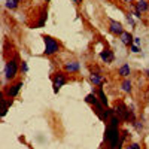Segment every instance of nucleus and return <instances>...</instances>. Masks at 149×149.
Returning <instances> with one entry per match:
<instances>
[{"label": "nucleus", "instance_id": "nucleus-1", "mask_svg": "<svg viewBox=\"0 0 149 149\" xmlns=\"http://www.w3.org/2000/svg\"><path fill=\"white\" fill-rule=\"evenodd\" d=\"M119 122L121 119L116 115H112L107 125H106V133H104V140L107 143L109 149H116L121 146V130H119Z\"/></svg>", "mask_w": 149, "mask_h": 149}, {"label": "nucleus", "instance_id": "nucleus-2", "mask_svg": "<svg viewBox=\"0 0 149 149\" xmlns=\"http://www.w3.org/2000/svg\"><path fill=\"white\" fill-rule=\"evenodd\" d=\"M18 72H21V60L18 54H14L12 57L8 58L6 64H5V78L8 81H15L18 76Z\"/></svg>", "mask_w": 149, "mask_h": 149}, {"label": "nucleus", "instance_id": "nucleus-3", "mask_svg": "<svg viewBox=\"0 0 149 149\" xmlns=\"http://www.w3.org/2000/svg\"><path fill=\"white\" fill-rule=\"evenodd\" d=\"M42 39H43V42H45V51H43V54H45L46 57L57 55V54L61 51V43H60L57 39H54L52 36L43 34Z\"/></svg>", "mask_w": 149, "mask_h": 149}, {"label": "nucleus", "instance_id": "nucleus-4", "mask_svg": "<svg viewBox=\"0 0 149 149\" xmlns=\"http://www.w3.org/2000/svg\"><path fill=\"white\" fill-rule=\"evenodd\" d=\"M52 86H54V93L58 94L60 88L64 86L69 82V73H66L64 70H58L55 73H52Z\"/></svg>", "mask_w": 149, "mask_h": 149}, {"label": "nucleus", "instance_id": "nucleus-5", "mask_svg": "<svg viewBox=\"0 0 149 149\" xmlns=\"http://www.w3.org/2000/svg\"><path fill=\"white\" fill-rule=\"evenodd\" d=\"M21 88H22V81L15 79V81H12L8 86H5V88H3V95L6 98H10V100H12V98H15L19 94Z\"/></svg>", "mask_w": 149, "mask_h": 149}, {"label": "nucleus", "instance_id": "nucleus-6", "mask_svg": "<svg viewBox=\"0 0 149 149\" xmlns=\"http://www.w3.org/2000/svg\"><path fill=\"white\" fill-rule=\"evenodd\" d=\"M113 112L115 115L121 119V121H125L128 122V106L124 103L122 100H116L113 104Z\"/></svg>", "mask_w": 149, "mask_h": 149}, {"label": "nucleus", "instance_id": "nucleus-7", "mask_svg": "<svg viewBox=\"0 0 149 149\" xmlns=\"http://www.w3.org/2000/svg\"><path fill=\"white\" fill-rule=\"evenodd\" d=\"M63 70L66 73H69V74H78L79 70H81V63H79V61H76V60H69V61H66V63H64Z\"/></svg>", "mask_w": 149, "mask_h": 149}, {"label": "nucleus", "instance_id": "nucleus-8", "mask_svg": "<svg viewBox=\"0 0 149 149\" xmlns=\"http://www.w3.org/2000/svg\"><path fill=\"white\" fill-rule=\"evenodd\" d=\"M107 30L110 34H113V36H121V33L124 31V26H122V22L116 21V19H109V26H107Z\"/></svg>", "mask_w": 149, "mask_h": 149}, {"label": "nucleus", "instance_id": "nucleus-9", "mask_svg": "<svg viewBox=\"0 0 149 149\" xmlns=\"http://www.w3.org/2000/svg\"><path fill=\"white\" fill-rule=\"evenodd\" d=\"M98 57H100V60L103 61V63H106V64H110V63L115 61V54H113V51H112L110 48L102 49L100 54H98Z\"/></svg>", "mask_w": 149, "mask_h": 149}, {"label": "nucleus", "instance_id": "nucleus-10", "mask_svg": "<svg viewBox=\"0 0 149 149\" xmlns=\"http://www.w3.org/2000/svg\"><path fill=\"white\" fill-rule=\"evenodd\" d=\"M116 73H118V76H119V78H122V79L130 78V74H131V67H130V64H128V63L121 64V66L118 67Z\"/></svg>", "mask_w": 149, "mask_h": 149}, {"label": "nucleus", "instance_id": "nucleus-11", "mask_svg": "<svg viewBox=\"0 0 149 149\" xmlns=\"http://www.w3.org/2000/svg\"><path fill=\"white\" fill-rule=\"evenodd\" d=\"M119 40H121V43L122 45H125V46H131L133 45V40H134V36L130 33V31H125L124 30L122 33H121V36H119Z\"/></svg>", "mask_w": 149, "mask_h": 149}, {"label": "nucleus", "instance_id": "nucleus-12", "mask_svg": "<svg viewBox=\"0 0 149 149\" xmlns=\"http://www.w3.org/2000/svg\"><path fill=\"white\" fill-rule=\"evenodd\" d=\"M104 76L103 74H98V73H90V82L94 85V86H103V84H104Z\"/></svg>", "mask_w": 149, "mask_h": 149}, {"label": "nucleus", "instance_id": "nucleus-13", "mask_svg": "<svg viewBox=\"0 0 149 149\" xmlns=\"http://www.w3.org/2000/svg\"><path fill=\"white\" fill-rule=\"evenodd\" d=\"M134 6L137 10L142 12V15H145L149 12V0H137V2L134 3Z\"/></svg>", "mask_w": 149, "mask_h": 149}, {"label": "nucleus", "instance_id": "nucleus-14", "mask_svg": "<svg viewBox=\"0 0 149 149\" xmlns=\"http://www.w3.org/2000/svg\"><path fill=\"white\" fill-rule=\"evenodd\" d=\"M119 86H121V91L125 93V94H130V93L133 91V82L130 81V78L122 79L121 84H119Z\"/></svg>", "mask_w": 149, "mask_h": 149}, {"label": "nucleus", "instance_id": "nucleus-15", "mask_svg": "<svg viewBox=\"0 0 149 149\" xmlns=\"http://www.w3.org/2000/svg\"><path fill=\"white\" fill-rule=\"evenodd\" d=\"M19 3H21V0H6V2H5V8L8 10H17L19 8Z\"/></svg>", "mask_w": 149, "mask_h": 149}, {"label": "nucleus", "instance_id": "nucleus-16", "mask_svg": "<svg viewBox=\"0 0 149 149\" xmlns=\"http://www.w3.org/2000/svg\"><path fill=\"white\" fill-rule=\"evenodd\" d=\"M95 93H97V97H98V100H100V103H103L107 107V97H106V94L103 91V86H98Z\"/></svg>", "mask_w": 149, "mask_h": 149}, {"label": "nucleus", "instance_id": "nucleus-17", "mask_svg": "<svg viewBox=\"0 0 149 149\" xmlns=\"http://www.w3.org/2000/svg\"><path fill=\"white\" fill-rule=\"evenodd\" d=\"M100 100H98V97H97V93H90L88 95L85 97V103H88L91 106H94L95 103H98Z\"/></svg>", "mask_w": 149, "mask_h": 149}, {"label": "nucleus", "instance_id": "nucleus-18", "mask_svg": "<svg viewBox=\"0 0 149 149\" xmlns=\"http://www.w3.org/2000/svg\"><path fill=\"white\" fill-rule=\"evenodd\" d=\"M2 102H3V110H2V116H5V115L8 113V110H9V106L12 104V100H10V98H6V97L3 95Z\"/></svg>", "mask_w": 149, "mask_h": 149}, {"label": "nucleus", "instance_id": "nucleus-19", "mask_svg": "<svg viewBox=\"0 0 149 149\" xmlns=\"http://www.w3.org/2000/svg\"><path fill=\"white\" fill-rule=\"evenodd\" d=\"M125 18H127V21H128V24L133 27V29H136V21H134V18H133V14L131 12H127L125 14Z\"/></svg>", "mask_w": 149, "mask_h": 149}, {"label": "nucleus", "instance_id": "nucleus-20", "mask_svg": "<svg viewBox=\"0 0 149 149\" xmlns=\"http://www.w3.org/2000/svg\"><path fill=\"white\" fill-rule=\"evenodd\" d=\"M27 72H29V64L26 60H22L21 61V73H27Z\"/></svg>", "mask_w": 149, "mask_h": 149}, {"label": "nucleus", "instance_id": "nucleus-21", "mask_svg": "<svg viewBox=\"0 0 149 149\" xmlns=\"http://www.w3.org/2000/svg\"><path fill=\"white\" fill-rule=\"evenodd\" d=\"M127 149H142V146L137 142H133V143H128L127 145Z\"/></svg>", "mask_w": 149, "mask_h": 149}, {"label": "nucleus", "instance_id": "nucleus-22", "mask_svg": "<svg viewBox=\"0 0 149 149\" xmlns=\"http://www.w3.org/2000/svg\"><path fill=\"white\" fill-rule=\"evenodd\" d=\"M133 127L137 130V131H142V130H143V122H142V121H136V122L133 124Z\"/></svg>", "mask_w": 149, "mask_h": 149}, {"label": "nucleus", "instance_id": "nucleus-23", "mask_svg": "<svg viewBox=\"0 0 149 149\" xmlns=\"http://www.w3.org/2000/svg\"><path fill=\"white\" fill-rule=\"evenodd\" d=\"M130 51H131L133 54H139L142 49H140V46H137V45H134V43H133V45L130 46Z\"/></svg>", "mask_w": 149, "mask_h": 149}, {"label": "nucleus", "instance_id": "nucleus-24", "mask_svg": "<svg viewBox=\"0 0 149 149\" xmlns=\"http://www.w3.org/2000/svg\"><path fill=\"white\" fill-rule=\"evenodd\" d=\"M133 15H134L136 18H137V19H142V17H143V15H142V12L136 9V6H134V10H133Z\"/></svg>", "mask_w": 149, "mask_h": 149}, {"label": "nucleus", "instance_id": "nucleus-25", "mask_svg": "<svg viewBox=\"0 0 149 149\" xmlns=\"http://www.w3.org/2000/svg\"><path fill=\"white\" fill-rule=\"evenodd\" d=\"M133 43H134V45H137V46H140L142 39H140V37H136V36H134V40H133Z\"/></svg>", "mask_w": 149, "mask_h": 149}, {"label": "nucleus", "instance_id": "nucleus-26", "mask_svg": "<svg viewBox=\"0 0 149 149\" xmlns=\"http://www.w3.org/2000/svg\"><path fill=\"white\" fill-rule=\"evenodd\" d=\"M72 2H73L74 5H76V6H81V5L84 3V0H72Z\"/></svg>", "mask_w": 149, "mask_h": 149}, {"label": "nucleus", "instance_id": "nucleus-27", "mask_svg": "<svg viewBox=\"0 0 149 149\" xmlns=\"http://www.w3.org/2000/svg\"><path fill=\"white\" fill-rule=\"evenodd\" d=\"M122 2H124V3H128V5H134L137 0H122Z\"/></svg>", "mask_w": 149, "mask_h": 149}, {"label": "nucleus", "instance_id": "nucleus-28", "mask_svg": "<svg viewBox=\"0 0 149 149\" xmlns=\"http://www.w3.org/2000/svg\"><path fill=\"white\" fill-rule=\"evenodd\" d=\"M145 74H146V76L149 78V69H146V70H145Z\"/></svg>", "mask_w": 149, "mask_h": 149}, {"label": "nucleus", "instance_id": "nucleus-29", "mask_svg": "<svg viewBox=\"0 0 149 149\" xmlns=\"http://www.w3.org/2000/svg\"><path fill=\"white\" fill-rule=\"evenodd\" d=\"M43 2H45V3H49V2H51V0H43Z\"/></svg>", "mask_w": 149, "mask_h": 149}]
</instances>
